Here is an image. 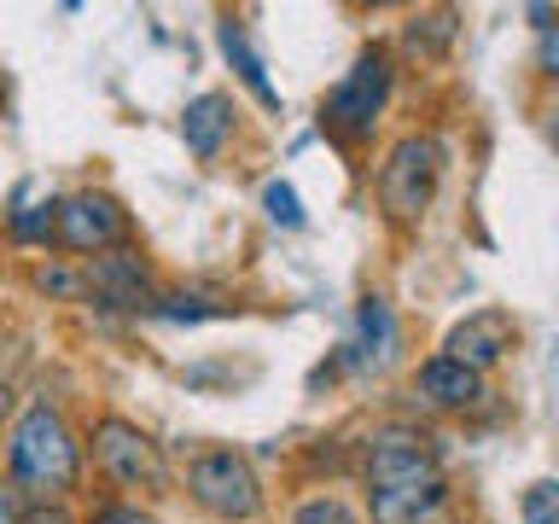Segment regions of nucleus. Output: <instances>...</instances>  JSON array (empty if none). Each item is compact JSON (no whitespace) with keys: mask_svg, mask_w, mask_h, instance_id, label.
<instances>
[{"mask_svg":"<svg viewBox=\"0 0 559 524\" xmlns=\"http://www.w3.org/2000/svg\"><path fill=\"white\" fill-rule=\"evenodd\" d=\"M443 140L437 134H402L384 164L373 169V199H379V216L391 227H419L426 210L437 204V187H443Z\"/></svg>","mask_w":559,"mask_h":524,"instance_id":"2","label":"nucleus"},{"mask_svg":"<svg viewBox=\"0 0 559 524\" xmlns=\"http://www.w3.org/2000/svg\"><path fill=\"white\" fill-rule=\"evenodd\" d=\"M24 524H76V519H70L64 501H35L29 513H24Z\"/></svg>","mask_w":559,"mask_h":524,"instance_id":"24","label":"nucleus"},{"mask_svg":"<svg viewBox=\"0 0 559 524\" xmlns=\"http://www.w3.org/2000/svg\"><path fill=\"white\" fill-rule=\"evenodd\" d=\"M414 396L437 414H466L489 396V384H484V373H472V367L449 361L443 349H437V356H426L414 367Z\"/></svg>","mask_w":559,"mask_h":524,"instance_id":"10","label":"nucleus"},{"mask_svg":"<svg viewBox=\"0 0 559 524\" xmlns=\"http://www.w3.org/2000/svg\"><path fill=\"white\" fill-rule=\"evenodd\" d=\"M187 496L222 524H251L262 513V478L239 449H204L187 461Z\"/></svg>","mask_w":559,"mask_h":524,"instance_id":"5","label":"nucleus"},{"mask_svg":"<svg viewBox=\"0 0 559 524\" xmlns=\"http://www.w3.org/2000/svg\"><path fill=\"white\" fill-rule=\"evenodd\" d=\"M513 344H519V321H513V314H507V309H478V314H466V321L449 326L443 356L472 367V373H489L496 361L513 356Z\"/></svg>","mask_w":559,"mask_h":524,"instance_id":"9","label":"nucleus"},{"mask_svg":"<svg viewBox=\"0 0 559 524\" xmlns=\"http://www.w3.org/2000/svg\"><path fill=\"white\" fill-rule=\"evenodd\" d=\"M292 524H361V513L344 496H309V501H297Z\"/></svg>","mask_w":559,"mask_h":524,"instance_id":"16","label":"nucleus"},{"mask_svg":"<svg viewBox=\"0 0 559 524\" xmlns=\"http://www.w3.org/2000/svg\"><path fill=\"white\" fill-rule=\"evenodd\" d=\"M391 82H396L391 52L367 47L361 59L349 64V76L321 99V129L338 140V146H361V140H373L379 117H384V99H391Z\"/></svg>","mask_w":559,"mask_h":524,"instance_id":"4","label":"nucleus"},{"mask_svg":"<svg viewBox=\"0 0 559 524\" xmlns=\"http://www.w3.org/2000/svg\"><path fill=\"white\" fill-rule=\"evenodd\" d=\"M0 105H7V76H0Z\"/></svg>","mask_w":559,"mask_h":524,"instance_id":"26","label":"nucleus"},{"mask_svg":"<svg viewBox=\"0 0 559 524\" xmlns=\"http://www.w3.org/2000/svg\"><path fill=\"white\" fill-rule=\"evenodd\" d=\"M29 286L41 291V297H59V303H76V297H87V279H82V269H70V262H47V269H35Z\"/></svg>","mask_w":559,"mask_h":524,"instance_id":"15","label":"nucleus"},{"mask_svg":"<svg viewBox=\"0 0 559 524\" xmlns=\"http://www.w3.org/2000/svg\"><path fill=\"white\" fill-rule=\"evenodd\" d=\"M536 70L542 76H559V17L542 24V47H536Z\"/></svg>","mask_w":559,"mask_h":524,"instance_id":"22","label":"nucleus"},{"mask_svg":"<svg viewBox=\"0 0 559 524\" xmlns=\"http://www.w3.org/2000/svg\"><path fill=\"white\" fill-rule=\"evenodd\" d=\"M367 513H373V524H461V507H454V489L443 472L373 484L367 489Z\"/></svg>","mask_w":559,"mask_h":524,"instance_id":"8","label":"nucleus"},{"mask_svg":"<svg viewBox=\"0 0 559 524\" xmlns=\"http://www.w3.org/2000/svg\"><path fill=\"white\" fill-rule=\"evenodd\" d=\"M234 122H239V111H234V99L227 94H199V99H187V111H181V140H187V152L192 157H222V146H227V134H234Z\"/></svg>","mask_w":559,"mask_h":524,"instance_id":"11","label":"nucleus"},{"mask_svg":"<svg viewBox=\"0 0 559 524\" xmlns=\"http://www.w3.org/2000/svg\"><path fill=\"white\" fill-rule=\"evenodd\" d=\"M87 454H94V472L117 489H134V496H169V461L164 449L152 443V431H140L134 419L122 414H99L94 431H87Z\"/></svg>","mask_w":559,"mask_h":524,"instance_id":"3","label":"nucleus"},{"mask_svg":"<svg viewBox=\"0 0 559 524\" xmlns=\"http://www.w3.org/2000/svg\"><path fill=\"white\" fill-rule=\"evenodd\" d=\"M7 466H12L17 496H29V501H59L76 489L82 443H76V431H70V419L52 408L47 396H35L29 408L17 414V426L7 437Z\"/></svg>","mask_w":559,"mask_h":524,"instance_id":"1","label":"nucleus"},{"mask_svg":"<svg viewBox=\"0 0 559 524\" xmlns=\"http://www.w3.org/2000/svg\"><path fill=\"white\" fill-rule=\"evenodd\" d=\"M164 321H204V314H222V303H204V297H157V309Z\"/></svg>","mask_w":559,"mask_h":524,"instance_id":"21","label":"nucleus"},{"mask_svg":"<svg viewBox=\"0 0 559 524\" xmlns=\"http://www.w3.org/2000/svg\"><path fill=\"white\" fill-rule=\"evenodd\" d=\"M24 496H17V484L12 478H0V524H24Z\"/></svg>","mask_w":559,"mask_h":524,"instance_id":"23","label":"nucleus"},{"mask_svg":"<svg viewBox=\"0 0 559 524\" xmlns=\"http://www.w3.org/2000/svg\"><path fill=\"white\" fill-rule=\"evenodd\" d=\"M7 419H12V384L0 379V426H7Z\"/></svg>","mask_w":559,"mask_h":524,"instance_id":"25","label":"nucleus"},{"mask_svg":"<svg viewBox=\"0 0 559 524\" xmlns=\"http://www.w3.org/2000/svg\"><path fill=\"white\" fill-rule=\"evenodd\" d=\"M82 279H87V297H99L105 309H122V314H152L157 309V279H152V262L117 245V251H99L82 262Z\"/></svg>","mask_w":559,"mask_h":524,"instance_id":"6","label":"nucleus"},{"mask_svg":"<svg viewBox=\"0 0 559 524\" xmlns=\"http://www.w3.org/2000/svg\"><path fill=\"white\" fill-rule=\"evenodd\" d=\"M402 332H396V314L384 297H361V314H356V344H349V367H384L396 356Z\"/></svg>","mask_w":559,"mask_h":524,"instance_id":"12","label":"nucleus"},{"mask_svg":"<svg viewBox=\"0 0 559 524\" xmlns=\"http://www.w3.org/2000/svg\"><path fill=\"white\" fill-rule=\"evenodd\" d=\"M449 41H454V12L408 17V52H419V59H443Z\"/></svg>","mask_w":559,"mask_h":524,"instance_id":"14","label":"nucleus"},{"mask_svg":"<svg viewBox=\"0 0 559 524\" xmlns=\"http://www.w3.org/2000/svg\"><path fill=\"white\" fill-rule=\"evenodd\" d=\"M222 52H227V64L239 70V82L251 87V94L262 99V111H280V94H274V82H269V70H262V59L251 52V41H245V29L227 17L222 24Z\"/></svg>","mask_w":559,"mask_h":524,"instance_id":"13","label":"nucleus"},{"mask_svg":"<svg viewBox=\"0 0 559 524\" xmlns=\"http://www.w3.org/2000/svg\"><path fill=\"white\" fill-rule=\"evenodd\" d=\"M52 222H59V204H24L12 216V239L17 245H41V239H52Z\"/></svg>","mask_w":559,"mask_h":524,"instance_id":"17","label":"nucleus"},{"mask_svg":"<svg viewBox=\"0 0 559 524\" xmlns=\"http://www.w3.org/2000/svg\"><path fill=\"white\" fill-rule=\"evenodd\" d=\"M262 204H269V216L280 227H304V210H297V192L286 181H269V192H262Z\"/></svg>","mask_w":559,"mask_h":524,"instance_id":"20","label":"nucleus"},{"mask_svg":"<svg viewBox=\"0 0 559 524\" xmlns=\"http://www.w3.org/2000/svg\"><path fill=\"white\" fill-rule=\"evenodd\" d=\"M129 239V216L111 192H76V199L59 204V222H52V245L70 257H99V251H117Z\"/></svg>","mask_w":559,"mask_h":524,"instance_id":"7","label":"nucleus"},{"mask_svg":"<svg viewBox=\"0 0 559 524\" xmlns=\"http://www.w3.org/2000/svg\"><path fill=\"white\" fill-rule=\"evenodd\" d=\"M554 117H559V111H554ZM554 134H559V129H554Z\"/></svg>","mask_w":559,"mask_h":524,"instance_id":"27","label":"nucleus"},{"mask_svg":"<svg viewBox=\"0 0 559 524\" xmlns=\"http://www.w3.org/2000/svg\"><path fill=\"white\" fill-rule=\"evenodd\" d=\"M82 524H157V519H152L140 501H99Z\"/></svg>","mask_w":559,"mask_h":524,"instance_id":"19","label":"nucleus"},{"mask_svg":"<svg viewBox=\"0 0 559 524\" xmlns=\"http://www.w3.org/2000/svg\"><path fill=\"white\" fill-rule=\"evenodd\" d=\"M524 524H559V484L554 478H536L531 489H524Z\"/></svg>","mask_w":559,"mask_h":524,"instance_id":"18","label":"nucleus"}]
</instances>
